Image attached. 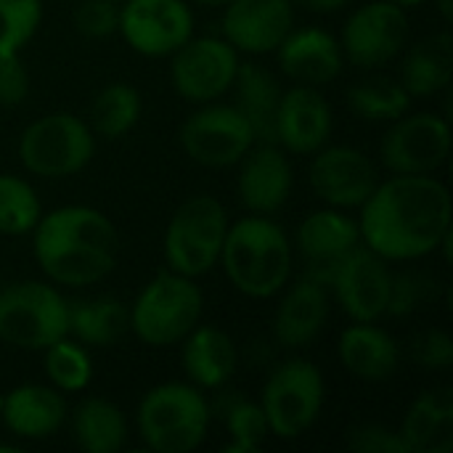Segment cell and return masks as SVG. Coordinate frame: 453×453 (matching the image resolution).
<instances>
[{"instance_id": "1", "label": "cell", "mask_w": 453, "mask_h": 453, "mask_svg": "<svg viewBox=\"0 0 453 453\" xmlns=\"http://www.w3.org/2000/svg\"><path fill=\"white\" fill-rule=\"evenodd\" d=\"M358 210L361 242L388 263L427 257L451 236V194L433 175L380 180Z\"/></svg>"}, {"instance_id": "2", "label": "cell", "mask_w": 453, "mask_h": 453, "mask_svg": "<svg viewBox=\"0 0 453 453\" xmlns=\"http://www.w3.org/2000/svg\"><path fill=\"white\" fill-rule=\"evenodd\" d=\"M32 234L35 260L53 284L74 289L90 287L117 268L119 234L114 223L93 207L72 204L40 215Z\"/></svg>"}, {"instance_id": "3", "label": "cell", "mask_w": 453, "mask_h": 453, "mask_svg": "<svg viewBox=\"0 0 453 453\" xmlns=\"http://www.w3.org/2000/svg\"><path fill=\"white\" fill-rule=\"evenodd\" d=\"M218 263L236 292L268 300L289 284L292 242L268 215H247L228 226Z\"/></svg>"}, {"instance_id": "4", "label": "cell", "mask_w": 453, "mask_h": 453, "mask_svg": "<svg viewBox=\"0 0 453 453\" xmlns=\"http://www.w3.org/2000/svg\"><path fill=\"white\" fill-rule=\"evenodd\" d=\"M135 425L149 451L191 453L207 438L210 403L196 385L165 382L141 398Z\"/></svg>"}, {"instance_id": "5", "label": "cell", "mask_w": 453, "mask_h": 453, "mask_svg": "<svg viewBox=\"0 0 453 453\" xmlns=\"http://www.w3.org/2000/svg\"><path fill=\"white\" fill-rule=\"evenodd\" d=\"M204 295L199 284L170 268L159 271L130 308L133 334L151 348H170L199 324Z\"/></svg>"}, {"instance_id": "6", "label": "cell", "mask_w": 453, "mask_h": 453, "mask_svg": "<svg viewBox=\"0 0 453 453\" xmlns=\"http://www.w3.org/2000/svg\"><path fill=\"white\" fill-rule=\"evenodd\" d=\"M228 226L226 207L215 196L199 194L186 199L165 231L167 268L188 279H199L212 271L220 260Z\"/></svg>"}, {"instance_id": "7", "label": "cell", "mask_w": 453, "mask_h": 453, "mask_svg": "<svg viewBox=\"0 0 453 453\" xmlns=\"http://www.w3.org/2000/svg\"><path fill=\"white\" fill-rule=\"evenodd\" d=\"M69 334V303L42 281H19L0 292V340L21 350H45Z\"/></svg>"}, {"instance_id": "8", "label": "cell", "mask_w": 453, "mask_h": 453, "mask_svg": "<svg viewBox=\"0 0 453 453\" xmlns=\"http://www.w3.org/2000/svg\"><path fill=\"white\" fill-rule=\"evenodd\" d=\"M324 374L305 358L284 361L265 382L260 409L268 422V433L281 441L303 438L324 409Z\"/></svg>"}, {"instance_id": "9", "label": "cell", "mask_w": 453, "mask_h": 453, "mask_svg": "<svg viewBox=\"0 0 453 453\" xmlns=\"http://www.w3.org/2000/svg\"><path fill=\"white\" fill-rule=\"evenodd\" d=\"M96 154L90 125L74 114L53 111L35 119L19 138V159L37 178H66L80 173Z\"/></svg>"}, {"instance_id": "10", "label": "cell", "mask_w": 453, "mask_h": 453, "mask_svg": "<svg viewBox=\"0 0 453 453\" xmlns=\"http://www.w3.org/2000/svg\"><path fill=\"white\" fill-rule=\"evenodd\" d=\"M170 80L180 98L191 104H210L231 90L239 50L226 37H188L170 56Z\"/></svg>"}, {"instance_id": "11", "label": "cell", "mask_w": 453, "mask_h": 453, "mask_svg": "<svg viewBox=\"0 0 453 453\" xmlns=\"http://www.w3.org/2000/svg\"><path fill=\"white\" fill-rule=\"evenodd\" d=\"M451 154V127L441 114H403L380 143L382 165L393 175H435Z\"/></svg>"}, {"instance_id": "12", "label": "cell", "mask_w": 453, "mask_h": 453, "mask_svg": "<svg viewBox=\"0 0 453 453\" xmlns=\"http://www.w3.org/2000/svg\"><path fill=\"white\" fill-rule=\"evenodd\" d=\"M393 271L385 257L369 250L364 242L356 244L332 271L329 289L356 324H377L390 303Z\"/></svg>"}, {"instance_id": "13", "label": "cell", "mask_w": 453, "mask_h": 453, "mask_svg": "<svg viewBox=\"0 0 453 453\" xmlns=\"http://www.w3.org/2000/svg\"><path fill=\"white\" fill-rule=\"evenodd\" d=\"M180 146L202 167H231L255 146L252 127L234 104H204L180 127Z\"/></svg>"}, {"instance_id": "14", "label": "cell", "mask_w": 453, "mask_h": 453, "mask_svg": "<svg viewBox=\"0 0 453 453\" xmlns=\"http://www.w3.org/2000/svg\"><path fill=\"white\" fill-rule=\"evenodd\" d=\"M409 27L406 8L388 0L366 3L356 8L342 27V56L356 66L380 69L401 56L409 42Z\"/></svg>"}, {"instance_id": "15", "label": "cell", "mask_w": 453, "mask_h": 453, "mask_svg": "<svg viewBox=\"0 0 453 453\" xmlns=\"http://www.w3.org/2000/svg\"><path fill=\"white\" fill-rule=\"evenodd\" d=\"M117 32L135 53L162 58L194 35V13L188 0H125Z\"/></svg>"}, {"instance_id": "16", "label": "cell", "mask_w": 453, "mask_h": 453, "mask_svg": "<svg viewBox=\"0 0 453 453\" xmlns=\"http://www.w3.org/2000/svg\"><path fill=\"white\" fill-rule=\"evenodd\" d=\"M313 194L337 210L361 207L380 183L377 165L353 146H321L313 154L311 170Z\"/></svg>"}, {"instance_id": "17", "label": "cell", "mask_w": 453, "mask_h": 453, "mask_svg": "<svg viewBox=\"0 0 453 453\" xmlns=\"http://www.w3.org/2000/svg\"><path fill=\"white\" fill-rule=\"evenodd\" d=\"M295 27L289 0H231L223 11V37L250 56L273 53Z\"/></svg>"}, {"instance_id": "18", "label": "cell", "mask_w": 453, "mask_h": 453, "mask_svg": "<svg viewBox=\"0 0 453 453\" xmlns=\"http://www.w3.org/2000/svg\"><path fill=\"white\" fill-rule=\"evenodd\" d=\"M297 252L305 260V276L329 289V279L342 255L361 244L358 220L348 218L342 210L329 207L311 212L297 228Z\"/></svg>"}, {"instance_id": "19", "label": "cell", "mask_w": 453, "mask_h": 453, "mask_svg": "<svg viewBox=\"0 0 453 453\" xmlns=\"http://www.w3.org/2000/svg\"><path fill=\"white\" fill-rule=\"evenodd\" d=\"M295 186L292 165L281 146L255 143L242 157L239 170V199L252 215H276L289 202Z\"/></svg>"}, {"instance_id": "20", "label": "cell", "mask_w": 453, "mask_h": 453, "mask_svg": "<svg viewBox=\"0 0 453 453\" xmlns=\"http://www.w3.org/2000/svg\"><path fill=\"white\" fill-rule=\"evenodd\" d=\"M332 106L311 85L281 93L276 117V143L289 154H316L332 138Z\"/></svg>"}, {"instance_id": "21", "label": "cell", "mask_w": 453, "mask_h": 453, "mask_svg": "<svg viewBox=\"0 0 453 453\" xmlns=\"http://www.w3.org/2000/svg\"><path fill=\"white\" fill-rule=\"evenodd\" d=\"M273 53L289 80L311 88L337 80L345 64L340 40L321 27H292Z\"/></svg>"}, {"instance_id": "22", "label": "cell", "mask_w": 453, "mask_h": 453, "mask_svg": "<svg viewBox=\"0 0 453 453\" xmlns=\"http://www.w3.org/2000/svg\"><path fill=\"white\" fill-rule=\"evenodd\" d=\"M66 401L48 385H19L0 403V419L11 435L24 441H45L66 422Z\"/></svg>"}, {"instance_id": "23", "label": "cell", "mask_w": 453, "mask_h": 453, "mask_svg": "<svg viewBox=\"0 0 453 453\" xmlns=\"http://www.w3.org/2000/svg\"><path fill=\"white\" fill-rule=\"evenodd\" d=\"M284 292V289H281ZM329 319V292L324 284L303 276L295 281L273 316V337L284 348H303L311 345Z\"/></svg>"}, {"instance_id": "24", "label": "cell", "mask_w": 453, "mask_h": 453, "mask_svg": "<svg viewBox=\"0 0 453 453\" xmlns=\"http://www.w3.org/2000/svg\"><path fill=\"white\" fill-rule=\"evenodd\" d=\"M337 356L348 374L366 382L390 380L401 364V348L390 332L374 324H356V321L340 334Z\"/></svg>"}, {"instance_id": "25", "label": "cell", "mask_w": 453, "mask_h": 453, "mask_svg": "<svg viewBox=\"0 0 453 453\" xmlns=\"http://www.w3.org/2000/svg\"><path fill=\"white\" fill-rule=\"evenodd\" d=\"M401 438L409 453L453 451V390L433 388L414 398L403 422Z\"/></svg>"}, {"instance_id": "26", "label": "cell", "mask_w": 453, "mask_h": 453, "mask_svg": "<svg viewBox=\"0 0 453 453\" xmlns=\"http://www.w3.org/2000/svg\"><path fill=\"white\" fill-rule=\"evenodd\" d=\"M231 90H234V106L252 127L255 143H276V117L284 93L279 88V80L260 64L239 61Z\"/></svg>"}, {"instance_id": "27", "label": "cell", "mask_w": 453, "mask_h": 453, "mask_svg": "<svg viewBox=\"0 0 453 453\" xmlns=\"http://www.w3.org/2000/svg\"><path fill=\"white\" fill-rule=\"evenodd\" d=\"M239 364L234 340L218 326H194L183 337V369L191 385L215 390L223 388Z\"/></svg>"}, {"instance_id": "28", "label": "cell", "mask_w": 453, "mask_h": 453, "mask_svg": "<svg viewBox=\"0 0 453 453\" xmlns=\"http://www.w3.org/2000/svg\"><path fill=\"white\" fill-rule=\"evenodd\" d=\"M453 69L451 35L443 29L419 40L401 64V85L411 98H427L449 88Z\"/></svg>"}, {"instance_id": "29", "label": "cell", "mask_w": 453, "mask_h": 453, "mask_svg": "<svg viewBox=\"0 0 453 453\" xmlns=\"http://www.w3.org/2000/svg\"><path fill=\"white\" fill-rule=\"evenodd\" d=\"M130 329V308L117 297L69 303V334L85 348L114 345Z\"/></svg>"}, {"instance_id": "30", "label": "cell", "mask_w": 453, "mask_h": 453, "mask_svg": "<svg viewBox=\"0 0 453 453\" xmlns=\"http://www.w3.org/2000/svg\"><path fill=\"white\" fill-rule=\"evenodd\" d=\"M72 435L85 453H114L127 443V422L117 403L88 398L72 414Z\"/></svg>"}, {"instance_id": "31", "label": "cell", "mask_w": 453, "mask_h": 453, "mask_svg": "<svg viewBox=\"0 0 453 453\" xmlns=\"http://www.w3.org/2000/svg\"><path fill=\"white\" fill-rule=\"evenodd\" d=\"M141 93L127 82H111L101 88L90 104V130L109 141L127 135L141 119Z\"/></svg>"}, {"instance_id": "32", "label": "cell", "mask_w": 453, "mask_h": 453, "mask_svg": "<svg viewBox=\"0 0 453 453\" xmlns=\"http://www.w3.org/2000/svg\"><path fill=\"white\" fill-rule=\"evenodd\" d=\"M350 109L364 119H398L411 109V96L406 88L388 77H372L348 90Z\"/></svg>"}, {"instance_id": "33", "label": "cell", "mask_w": 453, "mask_h": 453, "mask_svg": "<svg viewBox=\"0 0 453 453\" xmlns=\"http://www.w3.org/2000/svg\"><path fill=\"white\" fill-rule=\"evenodd\" d=\"M45 374L50 385L61 393H80L93 380V358L77 340L61 337L45 350Z\"/></svg>"}, {"instance_id": "34", "label": "cell", "mask_w": 453, "mask_h": 453, "mask_svg": "<svg viewBox=\"0 0 453 453\" xmlns=\"http://www.w3.org/2000/svg\"><path fill=\"white\" fill-rule=\"evenodd\" d=\"M37 191L19 175H0V234L24 236L40 220Z\"/></svg>"}, {"instance_id": "35", "label": "cell", "mask_w": 453, "mask_h": 453, "mask_svg": "<svg viewBox=\"0 0 453 453\" xmlns=\"http://www.w3.org/2000/svg\"><path fill=\"white\" fill-rule=\"evenodd\" d=\"M40 19V0H0V56L19 53L35 37Z\"/></svg>"}, {"instance_id": "36", "label": "cell", "mask_w": 453, "mask_h": 453, "mask_svg": "<svg viewBox=\"0 0 453 453\" xmlns=\"http://www.w3.org/2000/svg\"><path fill=\"white\" fill-rule=\"evenodd\" d=\"M226 427L231 435V443L226 446L228 453L257 451L260 443L265 441V435H271L260 403H252V401H236L234 406H228Z\"/></svg>"}, {"instance_id": "37", "label": "cell", "mask_w": 453, "mask_h": 453, "mask_svg": "<svg viewBox=\"0 0 453 453\" xmlns=\"http://www.w3.org/2000/svg\"><path fill=\"white\" fill-rule=\"evenodd\" d=\"M435 281L422 276V273H401L393 276V287H390V303L385 316H395L403 319L414 311H419L430 297H433Z\"/></svg>"}, {"instance_id": "38", "label": "cell", "mask_w": 453, "mask_h": 453, "mask_svg": "<svg viewBox=\"0 0 453 453\" xmlns=\"http://www.w3.org/2000/svg\"><path fill=\"white\" fill-rule=\"evenodd\" d=\"M74 27L88 40L111 37L119 27V3H114V0H82L74 8Z\"/></svg>"}, {"instance_id": "39", "label": "cell", "mask_w": 453, "mask_h": 453, "mask_svg": "<svg viewBox=\"0 0 453 453\" xmlns=\"http://www.w3.org/2000/svg\"><path fill=\"white\" fill-rule=\"evenodd\" d=\"M348 449L356 453H409L398 430L382 425H358L348 435Z\"/></svg>"}, {"instance_id": "40", "label": "cell", "mask_w": 453, "mask_h": 453, "mask_svg": "<svg viewBox=\"0 0 453 453\" xmlns=\"http://www.w3.org/2000/svg\"><path fill=\"white\" fill-rule=\"evenodd\" d=\"M411 358L425 369H451L453 340L443 329H427L411 342Z\"/></svg>"}, {"instance_id": "41", "label": "cell", "mask_w": 453, "mask_h": 453, "mask_svg": "<svg viewBox=\"0 0 453 453\" xmlns=\"http://www.w3.org/2000/svg\"><path fill=\"white\" fill-rule=\"evenodd\" d=\"M29 93V74L19 53L0 56V106H19Z\"/></svg>"}, {"instance_id": "42", "label": "cell", "mask_w": 453, "mask_h": 453, "mask_svg": "<svg viewBox=\"0 0 453 453\" xmlns=\"http://www.w3.org/2000/svg\"><path fill=\"white\" fill-rule=\"evenodd\" d=\"M295 8H305V11H316V13H332L345 8L350 0H289Z\"/></svg>"}, {"instance_id": "43", "label": "cell", "mask_w": 453, "mask_h": 453, "mask_svg": "<svg viewBox=\"0 0 453 453\" xmlns=\"http://www.w3.org/2000/svg\"><path fill=\"white\" fill-rule=\"evenodd\" d=\"M435 5H438V11H441V16L449 21L451 19V0H433Z\"/></svg>"}, {"instance_id": "44", "label": "cell", "mask_w": 453, "mask_h": 453, "mask_svg": "<svg viewBox=\"0 0 453 453\" xmlns=\"http://www.w3.org/2000/svg\"><path fill=\"white\" fill-rule=\"evenodd\" d=\"M191 3H196V5H207V8H226L231 0H191Z\"/></svg>"}, {"instance_id": "45", "label": "cell", "mask_w": 453, "mask_h": 453, "mask_svg": "<svg viewBox=\"0 0 453 453\" xmlns=\"http://www.w3.org/2000/svg\"><path fill=\"white\" fill-rule=\"evenodd\" d=\"M388 3H395V5H401V8H417V5H425V3H430V0H388Z\"/></svg>"}, {"instance_id": "46", "label": "cell", "mask_w": 453, "mask_h": 453, "mask_svg": "<svg viewBox=\"0 0 453 453\" xmlns=\"http://www.w3.org/2000/svg\"><path fill=\"white\" fill-rule=\"evenodd\" d=\"M114 3H125V0H114Z\"/></svg>"}, {"instance_id": "47", "label": "cell", "mask_w": 453, "mask_h": 453, "mask_svg": "<svg viewBox=\"0 0 453 453\" xmlns=\"http://www.w3.org/2000/svg\"><path fill=\"white\" fill-rule=\"evenodd\" d=\"M0 403H3V395H0Z\"/></svg>"}]
</instances>
